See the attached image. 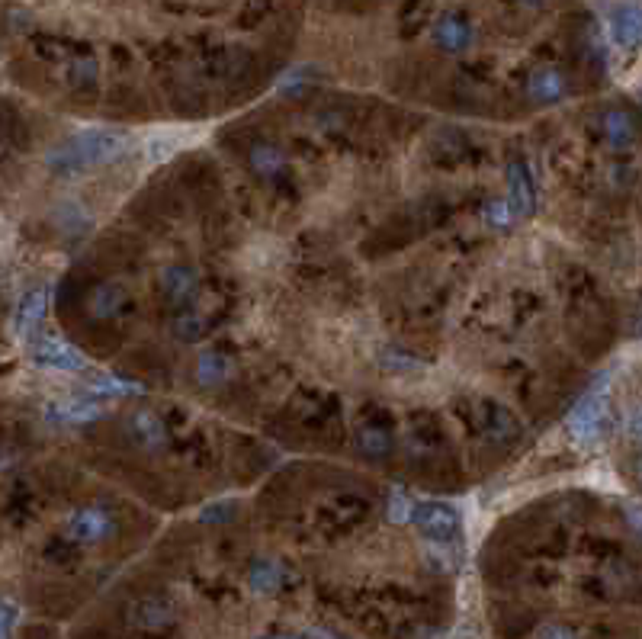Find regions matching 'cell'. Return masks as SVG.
Listing matches in <instances>:
<instances>
[{
	"label": "cell",
	"instance_id": "5b68a950",
	"mask_svg": "<svg viewBox=\"0 0 642 639\" xmlns=\"http://www.w3.org/2000/svg\"><path fill=\"white\" fill-rule=\"evenodd\" d=\"M639 479H642V463H639Z\"/></svg>",
	"mask_w": 642,
	"mask_h": 639
},
{
	"label": "cell",
	"instance_id": "6da1fadb",
	"mask_svg": "<svg viewBox=\"0 0 642 639\" xmlns=\"http://www.w3.org/2000/svg\"><path fill=\"white\" fill-rule=\"evenodd\" d=\"M610 36L623 49L642 45V4H620L610 10Z\"/></svg>",
	"mask_w": 642,
	"mask_h": 639
},
{
	"label": "cell",
	"instance_id": "277c9868",
	"mask_svg": "<svg viewBox=\"0 0 642 639\" xmlns=\"http://www.w3.org/2000/svg\"><path fill=\"white\" fill-rule=\"evenodd\" d=\"M524 4H540V0H524Z\"/></svg>",
	"mask_w": 642,
	"mask_h": 639
},
{
	"label": "cell",
	"instance_id": "7a4b0ae2",
	"mask_svg": "<svg viewBox=\"0 0 642 639\" xmlns=\"http://www.w3.org/2000/svg\"><path fill=\"white\" fill-rule=\"evenodd\" d=\"M434 39L443 45V49L460 52V49H466V45H469V23L463 17H443L434 26Z\"/></svg>",
	"mask_w": 642,
	"mask_h": 639
},
{
	"label": "cell",
	"instance_id": "3957f363",
	"mask_svg": "<svg viewBox=\"0 0 642 639\" xmlns=\"http://www.w3.org/2000/svg\"><path fill=\"white\" fill-rule=\"evenodd\" d=\"M633 424H636V434L642 437V408H639V412H636V418H633Z\"/></svg>",
	"mask_w": 642,
	"mask_h": 639
}]
</instances>
